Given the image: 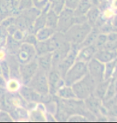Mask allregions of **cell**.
<instances>
[{
    "instance_id": "obj_1",
    "label": "cell",
    "mask_w": 117,
    "mask_h": 123,
    "mask_svg": "<svg viewBox=\"0 0 117 123\" xmlns=\"http://www.w3.org/2000/svg\"><path fill=\"white\" fill-rule=\"evenodd\" d=\"M97 84L96 81L88 73L84 77L71 86L76 98L85 100L89 96L93 94Z\"/></svg>"
},
{
    "instance_id": "obj_2",
    "label": "cell",
    "mask_w": 117,
    "mask_h": 123,
    "mask_svg": "<svg viewBox=\"0 0 117 123\" xmlns=\"http://www.w3.org/2000/svg\"><path fill=\"white\" fill-rule=\"evenodd\" d=\"M91 29L92 26L88 23L74 24L64 34L67 41L69 42L71 45H77L79 46L88 36V34L90 33Z\"/></svg>"
},
{
    "instance_id": "obj_3",
    "label": "cell",
    "mask_w": 117,
    "mask_h": 123,
    "mask_svg": "<svg viewBox=\"0 0 117 123\" xmlns=\"http://www.w3.org/2000/svg\"><path fill=\"white\" fill-rule=\"evenodd\" d=\"M56 97V96H55ZM58 107L63 110L69 115L73 114H82L86 117L89 110L87 109L85 102L83 100L78 98H72V99H60L56 97Z\"/></svg>"
},
{
    "instance_id": "obj_4",
    "label": "cell",
    "mask_w": 117,
    "mask_h": 123,
    "mask_svg": "<svg viewBox=\"0 0 117 123\" xmlns=\"http://www.w3.org/2000/svg\"><path fill=\"white\" fill-rule=\"evenodd\" d=\"M88 74V65L83 62L76 61L63 76L65 85L71 86Z\"/></svg>"
},
{
    "instance_id": "obj_5",
    "label": "cell",
    "mask_w": 117,
    "mask_h": 123,
    "mask_svg": "<svg viewBox=\"0 0 117 123\" xmlns=\"http://www.w3.org/2000/svg\"><path fill=\"white\" fill-rule=\"evenodd\" d=\"M28 86L33 90L41 94L49 93L48 81H47V73L41 69H38L33 78L28 82Z\"/></svg>"
},
{
    "instance_id": "obj_6",
    "label": "cell",
    "mask_w": 117,
    "mask_h": 123,
    "mask_svg": "<svg viewBox=\"0 0 117 123\" xmlns=\"http://www.w3.org/2000/svg\"><path fill=\"white\" fill-rule=\"evenodd\" d=\"M75 24V14L73 10L65 7L59 14V20L56 31L65 34Z\"/></svg>"
},
{
    "instance_id": "obj_7",
    "label": "cell",
    "mask_w": 117,
    "mask_h": 123,
    "mask_svg": "<svg viewBox=\"0 0 117 123\" xmlns=\"http://www.w3.org/2000/svg\"><path fill=\"white\" fill-rule=\"evenodd\" d=\"M39 66L36 58L29 62L20 64L19 66V74H20V80L23 85H27L31 79L33 78L34 74L38 70Z\"/></svg>"
},
{
    "instance_id": "obj_8",
    "label": "cell",
    "mask_w": 117,
    "mask_h": 123,
    "mask_svg": "<svg viewBox=\"0 0 117 123\" xmlns=\"http://www.w3.org/2000/svg\"><path fill=\"white\" fill-rule=\"evenodd\" d=\"M79 49V46L71 45V50L68 52V55L60 62V63H59V65L57 66V67L55 68L63 77L65 75L67 71L70 69L71 66L76 62L77 53H78Z\"/></svg>"
},
{
    "instance_id": "obj_9",
    "label": "cell",
    "mask_w": 117,
    "mask_h": 123,
    "mask_svg": "<svg viewBox=\"0 0 117 123\" xmlns=\"http://www.w3.org/2000/svg\"><path fill=\"white\" fill-rule=\"evenodd\" d=\"M49 93L52 96L56 94V92L59 88L65 85L64 78L56 69H51L47 74Z\"/></svg>"
},
{
    "instance_id": "obj_10",
    "label": "cell",
    "mask_w": 117,
    "mask_h": 123,
    "mask_svg": "<svg viewBox=\"0 0 117 123\" xmlns=\"http://www.w3.org/2000/svg\"><path fill=\"white\" fill-rule=\"evenodd\" d=\"M36 56L37 55L34 46L26 43H21L19 50L16 55L17 59L20 64L29 62L31 60L34 59Z\"/></svg>"
},
{
    "instance_id": "obj_11",
    "label": "cell",
    "mask_w": 117,
    "mask_h": 123,
    "mask_svg": "<svg viewBox=\"0 0 117 123\" xmlns=\"http://www.w3.org/2000/svg\"><path fill=\"white\" fill-rule=\"evenodd\" d=\"M87 65H88V73L96 81L97 83L103 81L105 64L93 58L87 63Z\"/></svg>"
},
{
    "instance_id": "obj_12",
    "label": "cell",
    "mask_w": 117,
    "mask_h": 123,
    "mask_svg": "<svg viewBox=\"0 0 117 123\" xmlns=\"http://www.w3.org/2000/svg\"><path fill=\"white\" fill-rule=\"evenodd\" d=\"M29 121L33 122H46L47 110L45 104L43 102L37 103L35 107L29 110Z\"/></svg>"
},
{
    "instance_id": "obj_13",
    "label": "cell",
    "mask_w": 117,
    "mask_h": 123,
    "mask_svg": "<svg viewBox=\"0 0 117 123\" xmlns=\"http://www.w3.org/2000/svg\"><path fill=\"white\" fill-rule=\"evenodd\" d=\"M71 47V44L66 41L52 52V69H55L60 62L68 55Z\"/></svg>"
},
{
    "instance_id": "obj_14",
    "label": "cell",
    "mask_w": 117,
    "mask_h": 123,
    "mask_svg": "<svg viewBox=\"0 0 117 123\" xmlns=\"http://www.w3.org/2000/svg\"><path fill=\"white\" fill-rule=\"evenodd\" d=\"M85 102V105L89 111H91L98 117L99 116H103L101 114V109L103 107V101L96 97L94 94L89 96L88 98L83 100Z\"/></svg>"
},
{
    "instance_id": "obj_15",
    "label": "cell",
    "mask_w": 117,
    "mask_h": 123,
    "mask_svg": "<svg viewBox=\"0 0 117 123\" xmlns=\"http://www.w3.org/2000/svg\"><path fill=\"white\" fill-rule=\"evenodd\" d=\"M97 48L95 45H90L87 46L79 47L78 53H77L76 61L83 62L88 63L91 59H92L96 53Z\"/></svg>"
},
{
    "instance_id": "obj_16",
    "label": "cell",
    "mask_w": 117,
    "mask_h": 123,
    "mask_svg": "<svg viewBox=\"0 0 117 123\" xmlns=\"http://www.w3.org/2000/svg\"><path fill=\"white\" fill-rule=\"evenodd\" d=\"M95 58L103 63H107L117 58V51L116 50H111V49H99L97 50L96 53L95 54Z\"/></svg>"
},
{
    "instance_id": "obj_17",
    "label": "cell",
    "mask_w": 117,
    "mask_h": 123,
    "mask_svg": "<svg viewBox=\"0 0 117 123\" xmlns=\"http://www.w3.org/2000/svg\"><path fill=\"white\" fill-rule=\"evenodd\" d=\"M39 68L48 74L52 69V52L36 56Z\"/></svg>"
},
{
    "instance_id": "obj_18",
    "label": "cell",
    "mask_w": 117,
    "mask_h": 123,
    "mask_svg": "<svg viewBox=\"0 0 117 123\" xmlns=\"http://www.w3.org/2000/svg\"><path fill=\"white\" fill-rule=\"evenodd\" d=\"M21 43H22L21 42L15 40L11 35H8L7 38L6 44H5V46H6V49H7V52L8 53L9 55H16L17 53H18L19 50Z\"/></svg>"
},
{
    "instance_id": "obj_19",
    "label": "cell",
    "mask_w": 117,
    "mask_h": 123,
    "mask_svg": "<svg viewBox=\"0 0 117 123\" xmlns=\"http://www.w3.org/2000/svg\"><path fill=\"white\" fill-rule=\"evenodd\" d=\"M92 6H93L90 2V0H80L76 7L74 9L75 16L86 15L87 13L89 11V10Z\"/></svg>"
},
{
    "instance_id": "obj_20",
    "label": "cell",
    "mask_w": 117,
    "mask_h": 123,
    "mask_svg": "<svg viewBox=\"0 0 117 123\" xmlns=\"http://www.w3.org/2000/svg\"><path fill=\"white\" fill-rule=\"evenodd\" d=\"M55 96H56L57 98H60V99H72V98H76L72 87L67 85H64L63 86L59 88L57 90L56 94Z\"/></svg>"
},
{
    "instance_id": "obj_21",
    "label": "cell",
    "mask_w": 117,
    "mask_h": 123,
    "mask_svg": "<svg viewBox=\"0 0 117 123\" xmlns=\"http://www.w3.org/2000/svg\"><path fill=\"white\" fill-rule=\"evenodd\" d=\"M111 79L109 80H103L102 82H99L96 84V88L94 90L93 94L97 97L99 99H101L103 101L104 96H105V93L107 92V90H108V85L110 83Z\"/></svg>"
},
{
    "instance_id": "obj_22",
    "label": "cell",
    "mask_w": 117,
    "mask_h": 123,
    "mask_svg": "<svg viewBox=\"0 0 117 123\" xmlns=\"http://www.w3.org/2000/svg\"><path fill=\"white\" fill-rule=\"evenodd\" d=\"M55 30L52 28H50L48 26H44V27L39 29V31L35 32L36 38L39 42L48 40L50 38L53 36V34L55 33Z\"/></svg>"
},
{
    "instance_id": "obj_23",
    "label": "cell",
    "mask_w": 117,
    "mask_h": 123,
    "mask_svg": "<svg viewBox=\"0 0 117 123\" xmlns=\"http://www.w3.org/2000/svg\"><path fill=\"white\" fill-rule=\"evenodd\" d=\"M58 20L59 14L55 13L54 11H52L51 9H49V11L46 14V26H48V27L56 31Z\"/></svg>"
},
{
    "instance_id": "obj_24",
    "label": "cell",
    "mask_w": 117,
    "mask_h": 123,
    "mask_svg": "<svg viewBox=\"0 0 117 123\" xmlns=\"http://www.w3.org/2000/svg\"><path fill=\"white\" fill-rule=\"evenodd\" d=\"M100 13L101 11L99 10L98 6H92L87 13V20H88V23L92 27H94L95 25H96L97 20H98L99 16H100Z\"/></svg>"
},
{
    "instance_id": "obj_25",
    "label": "cell",
    "mask_w": 117,
    "mask_h": 123,
    "mask_svg": "<svg viewBox=\"0 0 117 123\" xmlns=\"http://www.w3.org/2000/svg\"><path fill=\"white\" fill-rule=\"evenodd\" d=\"M22 86L23 83L19 79L11 78L7 81L6 90L9 93H18Z\"/></svg>"
},
{
    "instance_id": "obj_26",
    "label": "cell",
    "mask_w": 117,
    "mask_h": 123,
    "mask_svg": "<svg viewBox=\"0 0 117 123\" xmlns=\"http://www.w3.org/2000/svg\"><path fill=\"white\" fill-rule=\"evenodd\" d=\"M99 29L97 27H95V26L92 27L90 33L88 34V36L86 37L84 41L80 44L79 47H83V46H87L90 45H95V43H96V40L99 35Z\"/></svg>"
},
{
    "instance_id": "obj_27",
    "label": "cell",
    "mask_w": 117,
    "mask_h": 123,
    "mask_svg": "<svg viewBox=\"0 0 117 123\" xmlns=\"http://www.w3.org/2000/svg\"><path fill=\"white\" fill-rule=\"evenodd\" d=\"M116 59L105 63V66H104V78H103V80H109L113 78L114 74H115V71H116Z\"/></svg>"
},
{
    "instance_id": "obj_28",
    "label": "cell",
    "mask_w": 117,
    "mask_h": 123,
    "mask_svg": "<svg viewBox=\"0 0 117 123\" xmlns=\"http://www.w3.org/2000/svg\"><path fill=\"white\" fill-rule=\"evenodd\" d=\"M34 47H35L37 56L51 52V48H50V46H49L47 40L42 41V42H39L38 41V43H36V45L34 46Z\"/></svg>"
},
{
    "instance_id": "obj_29",
    "label": "cell",
    "mask_w": 117,
    "mask_h": 123,
    "mask_svg": "<svg viewBox=\"0 0 117 123\" xmlns=\"http://www.w3.org/2000/svg\"><path fill=\"white\" fill-rule=\"evenodd\" d=\"M48 3L50 9L58 14L65 8V0H48Z\"/></svg>"
},
{
    "instance_id": "obj_30",
    "label": "cell",
    "mask_w": 117,
    "mask_h": 123,
    "mask_svg": "<svg viewBox=\"0 0 117 123\" xmlns=\"http://www.w3.org/2000/svg\"><path fill=\"white\" fill-rule=\"evenodd\" d=\"M116 93V91L115 86H114V84L112 82V78H111L110 81V83H109V85H108L107 92L105 93V96H104V98L103 99V102H107V101L112 99V98L115 97Z\"/></svg>"
},
{
    "instance_id": "obj_31",
    "label": "cell",
    "mask_w": 117,
    "mask_h": 123,
    "mask_svg": "<svg viewBox=\"0 0 117 123\" xmlns=\"http://www.w3.org/2000/svg\"><path fill=\"white\" fill-rule=\"evenodd\" d=\"M107 43H108V34L99 33L96 40V43H95V46H96L97 50H99V49L103 48Z\"/></svg>"
},
{
    "instance_id": "obj_32",
    "label": "cell",
    "mask_w": 117,
    "mask_h": 123,
    "mask_svg": "<svg viewBox=\"0 0 117 123\" xmlns=\"http://www.w3.org/2000/svg\"><path fill=\"white\" fill-rule=\"evenodd\" d=\"M0 66H1V74L3 76L4 78L7 81L11 78V73H10V67L9 65L7 63V61L2 60L0 62Z\"/></svg>"
},
{
    "instance_id": "obj_33",
    "label": "cell",
    "mask_w": 117,
    "mask_h": 123,
    "mask_svg": "<svg viewBox=\"0 0 117 123\" xmlns=\"http://www.w3.org/2000/svg\"><path fill=\"white\" fill-rule=\"evenodd\" d=\"M34 6V2L33 0H19L18 2V6H17V9H18V11H23L25 10L30 9L31 7Z\"/></svg>"
},
{
    "instance_id": "obj_34",
    "label": "cell",
    "mask_w": 117,
    "mask_h": 123,
    "mask_svg": "<svg viewBox=\"0 0 117 123\" xmlns=\"http://www.w3.org/2000/svg\"><path fill=\"white\" fill-rule=\"evenodd\" d=\"M116 11L111 8V6L107 7V8L102 10L101 13H100V17L103 19H104L105 21H108L115 15Z\"/></svg>"
},
{
    "instance_id": "obj_35",
    "label": "cell",
    "mask_w": 117,
    "mask_h": 123,
    "mask_svg": "<svg viewBox=\"0 0 117 123\" xmlns=\"http://www.w3.org/2000/svg\"><path fill=\"white\" fill-rule=\"evenodd\" d=\"M67 122H89V121L82 114H73L68 117Z\"/></svg>"
},
{
    "instance_id": "obj_36",
    "label": "cell",
    "mask_w": 117,
    "mask_h": 123,
    "mask_svg": "<svg viewBox=\"0 0 117 123\" xmlns=\"http://www.w3.org/2000/svg\"><path fill=\"white\" fill-rule=\"evenodd\" d=\"M23 43H26L31 45L35 46L36 43H38V39L36 38V35L34 33H27L24 37V39Z\"/></svg>"
},
{
    "instance_id": "obj_37",
    "label": "cell",
    "mask_w": 117,
    "mask_h": 123,
    "mask_svg": "<svg viewBox=\"0 0 117 123\" xmlns=\"http://www.w3.org/2000/svg\"><path fill=\"white\" fill-rule=\"evenodd\" d=\"M13 122L14 120L8 112L2 110L0 111V122Z\"/></svg>"
},
{
    "instance_id": "obj_38",
    "label": "cell",
    "mask_w": 117,
    "mask_h": 123,
    "mask_svg": "<svg viewBox=\"0 0 117 123\" xmlns=\"http://www.w3.org/2000/svg\"><path fill=\"white\" fill-rule=\"evenodd\" d=\"M26 32H24L23 31L19 30V29H17V30L15 31V32L12 34V37L15 39V40L19 41V42H21V43H23V39H24V37L25 35H26Z\"/></svg>"
},
{
    "instance_id": "obj_39",
    "label": "cell",
    "mask_w": 117,
    "mask_h": 123,
    "mask_svg": "<svg viewBox=\"0 0 117 123\" xmlns=\"http://www.w3.org/2000/svg\"><path fill=\"white\" fill-rule=\"evenodd\" d=\"M34 6L37 7L39 10H42L48 4V0H33Z\"/></svg>"
},
{
    "instance_id": "obj_40",
    "label": "cell",
    "mask_w": 117,
    "mask_h": 123,
    "mask_svg": "<svg viewBox=\"0 0 117 123\" xmlns=\"http://www.w3.org/2000/svg\"><path fill=\"white\" fill-rule=\"evenodd\" d=\"M79 1L80 0H65V7L74 11Z\"/></svg>"
},
{
    "instance_id": "obj_41",
    "label": "cell",
    "mask_w": 117,
    "mask_h": 123,
    "mask_svg": "<svg viewBox=\"0 0 117 123\" xmlns=\"http://www.w3.org/2000/svg\"><path fill=\"white\" fill-rule=\"evenodd\" d=\"M85 23H88L86 15L75 16V24H83Z\"/></svg>"
},
{
    "instance_id": "obj_42",
    "label": "cell",
    "mask_w": 117,
    "mask_h": 123,
    "mask_svg": "<svg viewBox=\"0 0 117 123\" xmlns=\"http://www.w3.org/2000/svg\"><path fill=\"white\" fill-rule=\"evenodd\" d=\"M117 41V31H111L108 34V43H115Z\"/></svg>"
},
{
    "instance_id": "obj_43",
    "label": "cell",
    "mask_w": 117,
    "mask_h": 123,
    "mask_svg": "<svg viewBox=\"0 0 117 123\" xmlns=\"http://www.w3.org/2000/svg\"><path fill=\"white\" fill-rule=\"evenodd\" d=\"M110 22H111V26H113L114 31H117V11H116L115 15L110 19Z\"/></svg>"
},
{
    "instance_id": "obj_44",
    "label": "cell",
    "mask_w": 117,
    "mask_h": 123,
    "mask_svg": "<svg viewBox=\"0 0 117 123\" xmlns=\"http://www.w3.org/2000/svg\"><path fill=\"white\" fill-rule=\"evenodd\" d=\"M7 52L6 50H4L3 48L0 47V62L2 60H5L7 58Z\"/></svg>"
},
{
    "instance_id": "obj_45",
    "label": "cell",
    "mask_w": 117,
    "mask_h": 123,
    "mask_svg": "<svg viewBox=\"0 0 117 123\" xmlns=\"http://www.w3.org/2000/svg\"><path fill=\"white\" fill-rule=\"evenodd\" d=\"M6 84H7V80L5 79L3 76L0 74V88L6 89Z\"/></svg>"
},
{
    "instance_id": "obj_46",
    "label": "cell",
    "mask_w": 117,
    "mask_h": 123,
    "mask_svg": "<svg viewBox=\"0 0 117 123\" xmlns=\"http://www.w3.org/2000/svg\"><path fill=\"white\" fill-rule=\"evenodd\" d=\"M110 6L115 11H117V0H111Z\"/></svg>"
},
{
    "instance_id": "obj_47",
    "label": "cell",
    "mask_w": 117,
    "mask_h": 123,
    "mask_svg": "<svg viewBox=\"0 0 117 123\" xmlns=\"http://www.w3.org/2000/svg\"><path fill=\"white\" fill-rule=\"evenodd\" d=\"M93 6H99V0H90Z\"/></svg>"
},
{
    "instance_id": "obj_48",
    "label": "cell",
    "mask_w": 117,
    "mask_h": 123,
    "mask_svg": "<svg viewBox=\"0 0 117 123\" xmlns=\"http://www.w3.org/2000/svg\"><path fill=\"white\" fill-rule=\"evenodd\" d=\"M112 82H113L114 86H115L116 91V93H117V77H114V78H112Z\"/></svg>"
},
{
    "instance_id": "obj_49",
    "label": "cell",
    "mask_w": 117,
    "mask_h": 123,
    "mask_svg": "<svg viewBox=\"0 0 117 123\" xmlns=\"http://www.w3.org/2000/svg\"><path fill=\"white\" fill-rule=\"evenodd\" d=\"M112 99L114 100V102H115L116 104H117V93H116V95H115V97H114Z\"/></svg>"
},
{
    "instance_id": "obj_50",
    "label": "cell",
    "mask_w": 117,
    "mask_h": 123,
    "mask_svg": "<svg viewBox=\"0 0 117 123\" xmlns=\"http://www.w3.org/2000/svg\"><path fill=\"white\" fill-rule=\"evenodd\" d=\"M114 46H115V50L117 51V41L114 43Z\"/></svg>"
},
{
    "instance_id": "obj_51",
    "label": "cell",
    "mask_w": 117,
    "mask_h": 123,
    "mask_svg": "<svg viewBox=\"0 0 117 123\" xmlns=\"http://www.w3.org/2000/svg\"><path fill=\"white\" fill-rule=\"evenodd\" d=\"M15 1H16V2H19V0H15Z\"/></svg>"
}]
</instances>
